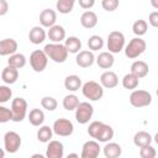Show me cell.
<instances>
[{"instance_id": "ba28073f", "label": "cell", "mask_w": 158, "mask_h": 158, "mask_svg": "<svg viewBox=\"0 0 158 158\" xmlns=\"http://www.w3.org/2000/svg\"><path fill=\"white\" fill-rule=\"evenodd\" d=\"M93 114H94V107L91 104H89L86 101L79 102L78 106L75 107V120L80 125L88 123L89 120L93 117Z\"/></svg>"}, {"instance_id": "8fae6325", "label": "cell", "mask_w": 158, "mask_h": 158, "mask_svg": "<svg viewBox=\"0 0 158 158\" xmlns=\"http://www.w3.org/2000/svg\"><path fill=\"white\" fill-rule=\"evenodd\" d=\"M95 57L91 51H80L75 57V63L81 68H89L94 64Z\"/></svg>"}, {"instance_id": "cb8c5ba5", "label": "cell", "mask_w": 158, "mask_h": 158, "mask_svg": "<svg viewBox=\"0 0 158 158\" xmlns=\"http://www.w3.org/2000/svg\"><path fill=\"white\" fill-rule=\"evenodd\" d=\"M133 143L137 147H144L152 143V136L151 133L146 132V131H138L135 136H133Z\"/></svg>"}, {"instance_id": "e0dca14e", "label": "cell", "mask_w": 158, "mask_h": 158, "mask_svg": "<svg viewBox=\"0 0 158 158\" xmlns=\"http://www.w3.org/2000/svg\"><path fill=\"white\" fill-rule=\"evenodd\" d=\"M47 36H48V38H49L53 43H60V42L65 38V30H64L63 26L53 25V26L49 27Z\"/></svg>"}, {"instance_id": "5b68a950", "label": "cell", "mask_w": 158, "mask_h": 158, "mask_svg": "<svg viewBox=\"0 0 158 158\" xmlns=\"http://www.w3.org/2000/svg\"><path fill=\"white\" fill-rule=\"evenodd\" d=\"M11 114L14 122H21L27 114V101L23 98H15L11 102Z\"/></svg>"}, {"instance_id": "484cf974", "label": "cell", "mask_w": 158, "mask_h": 158, "mask_svg": "<svg viewBox=\"0 0 158 158\" xmlns=\"http://www.w3.org/2000/svg\"><path fill=\"white\" fill-rule=\"evenodd\" d=\"M64 88L69 91H77L81 88V79L78 75H68L64 79Z\"/></svg>"}, {"instance_id": "d6a6232c", "label": "cell", "mask_w": 158, "mask_h": 158, "mask_svg": "<svg viewBox=\"0 0 158 158\" xmlns=\"http://www.w3.org/2000/svg\"><path fill=\"white\" fill-rule=\"evenodd\" d=\"M78 104H79V99L74 94H69V95H67L63 99V107L65 110H68V111L75 110V107L78 106Z\"/></svg>"}, {"instance_id": "b9f144b4", "label": "cell", "mask_w": 158, "mask_h": 158, "mask_svg": "<svg viewBox=\"0 0 158 158\" xmlns=\"http://www.w3.org/2000/svg\"><path fill=\"white\" fill-rule=\"evenodd\" d=\"M148 22L151 23L152 27H158V11H153L149 14Z\"/></svg>"}, {"instance_id": "7a4b0ae2", "label": "cell", "mask_w": 158, "mask_h": 158, "mask_svg": "<svg viewBox=\"0 0 158 158\" xmlns=\"http://www.w3.org/2000/svg\"><path fill=\"white\" fill-rule=\"evenodd\" d=\"M81 93L86 99H89L91 101H98L102 98L104 89H102L101 84H99L94 80H89L81 85Z\"/></svg>"}, {"instance_id": "52a82bcc", "label": "cell", "mask_w": 158, "mask_h": 158, "mask_svg": "<svg viewBox=\"0 0 158 158\" xmlns=\"http://www.w3.org/2000/svg\"><path fill=\"white\" fill-rule=\"evenodd\" d=\"M152 95L146 90H133L130 95V104L133 107H146L151 105Z\"/></svg>"}, {"instance_id": "7402d4cb", "label": "cell", "mask_w": 158, "mask_h": 158, "mask_svg": "<svg viewBox=\"0 0 158 158\" xmlns=\"http://www.w3.org/2000/svg\"><path fill=\"white\" fill-rule=\"evenodd\" d=\"M114 137V130L110 125H106L102 122V125L100 126L95 138L99 141V142H109L110 139H112Z\"/></svg>"}, {"instance_id": "4316f807", "label": "cell", "mask_w": 158, "mask_h": 158, "mask_svg": "<svg viewBox=\"0 0 158 158\" xmlns=\"http://www.w3.org/2000/svg\"><path fill=\"white\" fill-rule=\"evenodd\" d=\"M64 46H65L68 53H78L81 49V41L75 36H70L65 40Z\"/></svg>"}, {"instance_id": "83f0119b", "label": "cell", "mask_w": 158, "mask_h": 158, "mask_svg": "<svg viewBox=\"0 0 158 158\" xmlns=\"http://www.w3.org/2000/svg\"><path fill=\"white\" fill-rule=\"evenodd\" d=\"M28 121L32 126H41L44 121V114L41 109H32L28 114Z\"/></svg>"}, {"instance_id": "603a6c76", "label": "cell", "mask_w": 158, "mask_h": 158, "mask_svg": "<svg viewBox=\"0 0 158 158\" xmlns=\"http://www.w3.org/2000/svg\"><path fill=\"white\" fill-rule=\"evenodd\" d=\"M114 62H115V58L112 56V53L110 52H101L98 58H96V63L100 68L102 69H109L114 65Z\"/></svg>"}, {"instance_id": "5bb4252c", "label": "cell", "mask_w": 158, "mask_h": 158, "mask_svg": "<svg viewBox=\"0 0 158 158\" xmlns=\"http://www.w3.org/2000/svg\"><path fill=\"white\" fill-rule=\"evenodd\" d=\"M100 84L102 88H107V89H112L116 88L118 84V78L116 75V73L111 72V70H106L101 74L100 77Z\"/></svg>"}, {"instance_id": "ee69618b", "label": "cell", "mask_w": 158, "mask_h": 158, "mask_svg": "<svg viewBox=\"0 0 158 158\" xmlns=\"http://www.w3.org/2000/svg\"><path fill=\"white\" fill-rule=\"evenodd\" d=\"M9 11V4L6 0H0V16L6 15Z\"/></svg>"}, {"instance_id": "1f68e13d", "label": "cell", "mask_w": 158, "mask_h": 158, "mask_svg": "<svg viewBox=\"0 0 158 158\" xmlns=\"http://www.w3.org/2000/svg\"><path fill=\"white\" fill-rule=\"evenodd\" d=\"M74 4H75V0H58L56 6H57V10L60 12V14H69L73 7H74Z\"/></svg>"}, {"instance_id": "9c48e42d", "label": "cell", "mask_w": 158, "mask_h": 158, "mask_svg": "<svg viewBox=\"0 0 158 158\" xmlns=\"http://www.w3.org/2000/svg\"><path fill=\"white\" fill-rule=\"evenodd\" d=\"M4 146L7 153H16L21 146V137L15 131H7L4 136Z\"/></svg>"}, {"instance_id": "7dc6e473", "label": "cell", "mask_w": 158, "mask_h": 158, "mask_svg": "<svg viewBox=\"0 0 158 158\" xmlns=\"http://www.w3.org/2000/svg\"><path fill=\"white\" fill-rule=\"evenodd\" d=\"M4 156H5V152H4V151L0 148V158H4Z\"/></svg>"}, {"instance_id": "3957f363", "label": "cell", "mask_w": 158, "mask_h": 158, "mask_svg": "<svg viewBox=\"0 0 158 158\" xmlns=\"http://www.w3.org/2000/svg\"><path fill=\"white\" fill-rule=\"evenodd\" d=\"M146 47H147V44H146L144 40H142L141 37H135L125 47V54L127 58L135 59V58L139 57L146 51Z\"/></svg>"}, {"instance_id": "f35d334b", "label": "cell", "mask_w": 158, "mask_h": 158, "mask_svg": "<svg viewBox=\"0 0 158 158\" xmlns=\"http://www.w3.org/2000/svg\"><path fill=\"white\" fill-rule=\"evenodd\" d=\"M10 120H12L11 109L5 107V106H0V123H5Z\"/></svg>"}, {"instance_id": "ac0fdd59", "label": "cell", "mask_w": 158, "mask_h": 158, "mask_svg": "<svg viewBox=\"0 0 158 158\" xmlns=\"http://www.w3.org/2000/svg\"><path fill=\"white\" fill-rule=\"evenodd\" d=\"M46 36H47V33H46V31L43 30L42 26H35V27H32V28L30 30V32H28V40H30V42L33 43V44H40V43H42V42L46 40Z\"/></svg>"}, {"instance_id": "f6af8a7d", "label": "cell", "mask_w": 158, "mask_h": 158, "mask_svg": "<svg viewBox=\"0 0 158 158\" xmlns=\"http://www.w3.org/2000/svg\"><path fill=\"white\" fill-rule=\"evenodd\" d=\"M151 4L154 9H158V0H151Z\"/></svg>"}, {"instance_id": "7bdbcfd3", "label": "cell", "mask_w": 158, "mask_h": 158, "mask_svg": "<svg viewBox=\"0 0 158 158\" xmlns=\"http://www.w3.org/2000/svg\"><path fill=\"white\" fill-rule=\"evenodd\" d=\"M78 2H79V6L85 10H89L95 5V0H78Z\"/></svg>"}, {"instance_id": "836d02e7", "label": "cell", "mask_w": 158, "mask_h": 158, "mask_svg": "<svg viewBox=\"0 0 158 158\" xmlns=\"http://www.w3.org/2000/svg\"><path fill=\"white\" fill-rule=\"evenodd\" d=\"M147 30H148V25H147V22H146L144 20H137V21H135V23L132 25V31H133V33H135L137 37L143 36V35L147 32Z\"/></svg>"}, {"instance_id": "d6986e66", "label": "cell", "mask_w": 158, "mask_h": 158, "mask_svg": "<svg viewBox=\"0 0 158 158\" xmlns=\"http://www.w3.org/2000/svg\"><path fill=\"white\" fill-rule=\"evenodd\" d=\"M80 23H81V26L84 28H88V30L94 28L98 25V16H96V14L94 11H90V10L83 12V15L80 16Z\"/></svg>"}, {"instance_id": "4dcf8cb0", "label": "cell", "mask_w": 158, "mask_h": 158, "mask_svg": "<svg viewBox=\"0 0 158 158\" xmlns=\"http://www.w3.org/2000/svg\"><path fill=\"white\" fill-rule=\"evenodd\" d=\"M53 136V130L49 127V126H42L40 127V130L37 131V138L40 142L42 143H46V142H49L51 138Z\"/></svg>"}, {"instance_id": "ab89813d", "label": "cell", "mask_w": 158, "mask_h": 158, "mask_svg": "<svg viewBox=\"0 0 158 158\" xmlns=\"http://www.w3.org/2000/svg\"><path fill=\"white\" fill-rule=\"evenodd\" d=\"M118 4H120L118 0H102L101 1L102 9L106 10V11H110V12L111 11H115L118 7Z\"/></svg>"}, {"instance_id": "8d00e7d4", "label": "cell", "mask_w": 158, "mask_h": 158, "mask_svg": "<svg viewBox=\"0 0 158 158\" xmlns=\"http://www.w3.org/2000/svg\"><path fill=\"white\" fill-rule=\"evenodd\" d=\"M139 156L142 158H154L157 156V152L156 149L152 147V144H148V146H144V147H141L139 149Z\"/></svg>"}, {"instance_id": "74e56055", "label": "cell", "mask_w": 158, "mask_h": 158, "mask_svg": "<svg viewBox=\"0 0 158 158\" xmlns=\"http://www.w3.org/2000/svg\"><path fill=\"white\" fill-rule=\"evenodd\" d=\"M11 96H12V90L7 85H0V104L9 101Z\"/></svg>"}, {"instance_id": "30bf717a", "label": "cell", "mask_w": 158, "mask_h": 158, "mask_svg": "<svg viewBox=\"0 0 158 158\" xmlns=\"http://www.w3.org/2000/svg\"><path fill=\"white\" fill-rule=\"evenodd\" d=\"M52 130L56 135H58L60 137H68L73 133L74 126H73L72 121H69L68 118H58L54 121Z\"/></svg>"}, {"instance_id": "d4e9b609", "label": "cell", "mask_w": 158, "mask_h": 158, "mask_svg": "<svg viewBox=\"0 0 158 158\" xmlns=\"http://www.w3.org/2000/svg\"><path fill=\"white\" fill-rule=\"evenodd\" d=\"M121 153H122V149L118 143L110 142L104 147V156L106 158H117L121 156Z\"/></svg>"}, {"instance_id": "bcb514c9", "label": "cell", "mask_w": 158, "mask_h": 158, "mask_svg": "<svg viewBox=\"0 0 158 158\" xmlns=\"http://www.w3.org/2000/svg\"><path fill=\"white\" fill-rule=\"evenodd\" d=\"M70 157H79L77 153H70V154H68V158H70Z\"/></svg>"}, {"instance_id": "6da1fadb", "label": "cell", "mask_w": 158, "mask_h": 158, "mask_svg": "<svg viewBox=\"0 0 158 158\" xmlns=\"http://www.w3.org/2000/svg\"><path fill=\"white\" fill-rule=\"evenodd\" d=\"M43 51L47 54V57L56 63H63L68 58V51L65 46L62 43H48L44 46Z\"/></svg>"}, {"instance_id": "8992f818", "label": "cell", "mask_w": 158, "mask_h": 158, "mask_svg": "<svg viewBox=\"0 0 158 158\" xmlns=\"http://www.w3.org/2000/svg\"><path fill=\"white\" fill-rule=\"evenodd\" d=\"M30 64L35 72H37V73L43 72L48 64V57L44 53V51L43 49L33 51L30 56Z\"/></svg>"}, {"instance_id": "277c9868", "label": "cell", "mask_w": 158, "mask_h": 158, "mask_svg": "<svg viewBox=\"0 0 158 158\" xmlns=\"http://www.w3.org/2000/svg\"><path fill=\"white\" fill-rule=\"evenodd\" d=\"M107 49L110 53H120L125 47V36L120 31H112L107 36Z\"/></svg>"}, {"instance_id": "f1b7e54d", "label": "cell", "mask_w": 158, "mask_h": 158, "mask_svg": "<svg viewBox=\"0 0 158 158\" xmlns=\"http://www.w3.org/2000/svg\"><path fill=\"white\" fill-rule=\"evenodd\" d=\"M7 65L14 67L16 69L23 68L26 65V57L23 54H21V53H14L7 59Z\"/></svg>"}, {"instance_id": "d590c367", "label": "cell", "mask_w": 158, "mask_h": 158, "mask_svg": "<svg viewBox=\"0 0 158 158\" xmlns=\"http://www.w3.org/2000/svg\"><path fill=\"white\" fill-rule=\"evenodd\" d=\"M41 105L43 109H46L48 111H54L58 106V102L53 96H44L41 100Z\"/></svg>"}, {"instance_id": "7c38bea8", "label": "cell", "mask_w": 158, "mask_h": 158, "mask_svg": "<svg viewBox=\"0 0 158 158\" xmlns=\"http://www.w3.org/2000/svg\"><path fill=\"white\" fill-rule=\"evenodd\" d=\"M100 153V146L95 141H86L83 144L81 158H96Z\"/></svg>"}, {"instance_id": "44dd1931", "label": "cell", "mask_w": 158, "mask_h": 158, "mask_svg": "<svg viewBox=\"0 0 158 158\" xmlns=\"http://www.w3.org/2000/svg\"><path fill=\"white\" fill-rule=\"evenodd\" d=\"M1 79L4 80V83L6 84H14L16 83V80L19 79V69L14 68V67H5L1 72Z\"/></svg>"}, {"instance_id": "ffe728a7", "label": "cell", "mask_w": 158, "mask_h": 158, "mask_svg": "<svg viewBox=\"0 0 158 158\" xmlns=\"http://www.w3.org/2000/svg\"><path fill=\"white\" fill-rule=\"evenodd\" d=\"M149 72V68H148V64L143 60H135L132 64H131V73L137 77L138 79L141 78H144Z\"/></svg>"}, {"instance_id": "2e32d148", "label": "cell", "mask_w": 158, "mask_h": 158, "mask_svg": "<svg viewBox=\"0 0 158 158\" xmlns=\"http://www.w3.org/2000/svg\"><path fill=\"white\" fill-rule=\"evenodd\" d=\"M57 21V14L52 9H44L40 14V22L42 27H51Z\"/></svg>"}, {"instance_id": "e575fe53", "label": "cell", "mask_w": 158, "mask_h": 158, "mask_svg": "<svg viewBox=\"0 0 158 158\" xmlns=\"http://www.w3.org/2000/svg\"><path fill=\"white\" fill-rule=\"evenodd\" d=\"M88 47L91 51H99L104 47V40L100 36L94 35V36L89 37V40H88Z\"/></svg>"}, {"instance_id": "4fadbf2b", "label": "cell", "mask_w": 158, "mask_h": 158, "mask_svg": "<svg viewBox=\"0 0 158 158\" xmlns=\"http://www.w3.org/2000/svg\"><path fill=\"white\" fill-rule=\"evenodd\" d=\"M46 156L48 158H62L64 156V147L59 141H49L46 151Z\"/></svg>"}, {"instance_id": "f546056e", "label": "cell", "mask_w": 158, "mask_h": 158, "mask_svg": "<svg viewBox=\"0 0 158 158\" xmlns=\"http://www.w3.org/2000/svg\"><path fill=\"white\" fill-rule=\"evenodd\" d=\"M138 81L139 79L137 77H135L132 73H128L122 78V86L128 90H135L138 86Z\"/></svg>"}, {"instance_id": "60d3db41", "label": "cell", "mask_w": 158, "mask_h": 158, "mask_svg": "<svg viewBox=\"0 0 158 158\" xmlns=\"http://www.w3.org/2000/svg\"><path fill=\"white\" fill-rule=\"evenodd\" d=\"M101 125H102L101 121H94V122H91V123L89 125V127H88V133H89V136L93 137V138H95V136H96V133H98V131H99V128H100Z\"/></svg>"}, {"instance_id": "c3c4849f", "label": "cell", "mask_w": 158, "mask_h": 158, "mask_svg": "<svg viewBox=\"0 0 158 158\" xmlns=\"http://www.w3.org/2000/svg\"><path fill=\"white\" fill-rule=\"evenodd\" d=\"M32 157H33V158H35V157H40V158H43V156H41V154H33Z\"/></svg>"}, {"instance_id": "9a60e30c", "label": "cell", "mask_w": 158, "mask_h": 158, "mask_svg": "<svg viewBox=\"0 0 158 158\" xmlns=\"http://www.w3.org/2000/svg\"><path fill=\"white\" fill-rule=\"evenodd\" d=\"M17 51V42L14 38L0 40V56H11Z\"/></svg>"}]
</instances>
